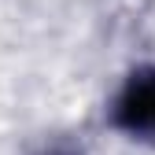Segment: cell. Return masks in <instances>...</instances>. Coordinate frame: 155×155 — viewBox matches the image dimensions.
<instances>
[{
  "label": "cell",
  "instance_id": "cell-1",
  "mask_svg": "<svg viewBox=\"0 0 155 155\" xmlns=\"http://www.w3.org/2000/svg\"><path fill=\"white\" fill-rule=\"evenodd\" d=\"M104 126L129 144H155V59L129 63L104 100Z\"/></svg>",
  "mask_w": 155,
  "mask_h": 155
},
{
  "label": "cell",
  "instance_id": "cell-2",
  "mask_svg": "<svg viewBox=\"0 0 155 155\" xmlns=\"http://www.w3.org/2000/svg\"><path fill=\"white\" fill-rule=\"evenodd\" d=\"M26 155H85V148L74 144V140H41L37 148H30Z\"/></svg>",
  "mask_w": 155,
  "mask_h": 155
}]
</instances>
